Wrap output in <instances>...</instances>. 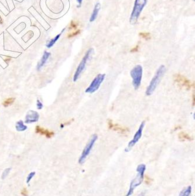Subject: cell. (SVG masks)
Wrapping results in <instances>:
<instances>
[{
  "instance_id": "7402d4cb",
  "label": "cell",
  "mask_w": 195,
  "mask_h": 196,
  "mask_svg": "<svg viewBox=\"0 0 195 196\" xmlns=\"http://www.w3.org/2000/svg\"><path fill=\"white\" fill-rule=\"evenodd\" d=\"M35 174H36L35 171H32L29 174L27 178V184H28L31 182V180L32 179V178L35 176Z\"/></svg>"
},
{
  "instance_id": "30bf717a",
  "label": "cell",
  "mask_w": 195,
  "mask_h": 196,
  "mask_svg": "<svg viewBox=\"0 0 195 196\" xmlns=\"http://www.w3.org/2000/svg\"><path fill=\"white\" fill-rule=\"evenodd\" d=\"M39 115L38 112L34 111H29L26 116V119L25 122L26 123L36 122L39 120Z\"/></svg>"
},
{
  "instance_id": "603a6c76",
  "label": "cell",
  "mask_w": 195,
  "mask_h": 196,
  "mask_svg": "<svg viewBox=\"0 0 195 196\" xmlns=\"http://www.w3.org/2000/svg\"><path fill=\"white\" fill-rule=\"evenodd\" d=\"M80 33V30H77V31L73 32H72V33L69 34V35H68V37H69V38L74 37V36H75L79 35Z\"/></svg>"
},
{
  "instance_id": "6da1fadb",
  "label": "cell",
  "mask_w": 195,
  "mask_h": 196,
  "mask_svg": "<svg viewBox=\"0 0 195 196\" xmlns=\"http://www.w3.org/2000/svg\"><path fill=\"white\" fill-rule=\"evenodd\" d=\"M145 170L146 166L144 164H141L138 166L137 168V171L138 173L137 176L131 181V183H130L129 188L126 196L131 195L135 188L138 186H139L140 184H141L144 179V176Z\"/></svg>"
},
{
  "instance_id": "ba28073f",
  "label": "cell",
  "mask_w": 195,
  "mask_h": 196,
  "mask_svg": "<svg viewBox=\"0 0 195 196\" xmlns=\"http://www.w3.org/2000/svg\"><path fill=\"white\" fill-rule=\"evenodd\" d=\"M144 126H145V122L144 121L140 124L138 130L134 136L133 139L129 142L128 146L125 149V150L126 152L129 151L130 150H131L137 144V143L139 141V140L141 139L142 135V131H143Z\"/></svg>"
},
{
  "instance_id": "44dd1931",
  "label": "cell",
  "mask_w": 195,
  "mask_h": 196,
  "mask_svg": "<svg viewBox=\"0 0 195 196\" xmlns=\"http://www.w3.org/2000/svg\"><path fill=\"white\" fill-rule=\"evenodd\" d=\"M11 170V168H5L4 170V171L3 172V174H2V176H1L2 179H5L8 176V175H9V173H10Z\"/></svg>"
},
{
  "instance_id": "d6986e66",
  "label": "cell",
  "mask_w": 195,
  "mask_h": 196,
  "mask_svg": "<svg viewBox=\"0 0 195 196\" xmlns=\"http://www.w3.org/2000/svg\"><path fill=\"white\" fill-rule=\"evenodd\" d=\"M139 35L145 40H149L151 39V34L149 32H140Z\"/></svg>"
},
{
  "instance_id": "277c9868",
  "label": "cell",
  "mask_w": 195,
  "mask_h": 196,
  "mask_svg": "<svg viewBox=\"0 0 195 196\" xmlns=\"http://www.w3.org/2000/svg\"><path fill=\"white\" fill-rule=\"evenodd\" d=\"M94 52V50L93 48H90L87 52L86 53L85 55L84 56V57L83 58L81 61L80 62V63H79V66L75 73L74 76H73V81L76 82L77 79L79 78V76H80L81 74L82 73V72L83 71V70L85 68L86 65L88 63V61L90 59V58L92 57V54Z\"/></svg>"
},
{
  "instance_id": "ac0fdd59",
  "label": "cell",
  "mask_w": 195,
  "mask_h": 196,
  "mask_svg": "<svg viewBox=\"0 0 195 196\" xmlns=\"http://www.w3.org/2000/svg\"><path fill=\"white\" fill-rule=\"evenodd\" d=\"M179 139L182 141L191 140H192L191 137L188 134H187L186 133L183 132H181L179 134Z\"/></svg>"
},
{
  "instance_id": "cb8c5ba5",
  "label": "cell",
  "mask_w": 195,
  "mask_h": 196,
  "mask_svg": "<svg viewBox=\"0 0 195 196\" xmlns=\"http://www.w3.org/2000/svg\"><path fill=\"white\" fill-rule=\"evenodd\" d=\"M78 26V24L76 23V22H75L72 21L70 23V28L71 29H76Z\"/></svg>"
},
{
  "instance_id": "f1b7e54d",
  "label": "cell",
  "mask_w": 195,
  "mask_h": 196,
  "mask_svg": "<svg viewBox=\"0 0 195 196\" xmlns=\"http://www.w3.org/2000/svg\"><path fill=\"white\" fill-rule=\"evenodd\" d=\"M144 195H145L144 193H141L138 195V196H144Z\"/></svg>"
},
{
  "instance_id": "7c38bea8",
  "label": "cell",
  "mask_w": 195,
  "mask_h": 196,
  "mask_svg": "<svg viewBox=\"0 0 195 196\" xmlns=\"http://www.w3.org/2000/svg\"><path fill=\"white\" fill-rule=\"evenodd\" d=\"M108 127L110 129H112L113 130H115V131L120 132L121 133H125L127 132H128V129L126 127H122L118 124H114L113 123V122L112 121H109L108 122Z\"/></svg>"
},
{
  "instance_id": "ffe728a7",
  "label": "cell",
  "mask_w": 195,
  "mask_h": 196,
  "mask_svg": "<svg viewBox=\"0 0 195 196\" xmlns=\"http://www.w3.org/2000/svg\"><path fill=\"white\" fill-rule=\"evenodd\" d=\"M15 100V99L14 98H8L7 99H6L5 101H4L3 102V106L4 107H7L9 105H11Z\"/></svg>"
},
{
  "instance_id": "9c48e42d",
  "label": "cell",
  "mask_w": 195,
  "mask_h": 196,
  "mask_svg": "<svg viewBox=\"0 0 195 196\" xmlns=\"http://www.w3.org/2000/svg\"><path fill=\"white\" fill-rule=\"evenodd\" d=\"M175 80L179 86L186 89H190L192 86L190 81L181 74H176L175 75Z\"/></svg>"
},
{
  "instance_id": "3957f363",
  "label": "cell",
  "mask_w": 195,
  "mask_h": 196,
  "mask_svg": "<svg viewBox=\"0 0 195 196\" xmlns=\"http://www.w3.org/2000/svg\"><path fill=\"white\" fill-rule=\"evenodd\" d=\"M165 71V67L164 66V65H161V67L158 69L155 76L153 78V79L151 80L149 86L147 87V89L146 91V95L147 96H150L153 94L155 89L157 88V87L162 78L164 72Z\"/></svg>"
},
{
  "instance_id": "4316f807",
  "label": "cell",
  "mask_w": 195,
  "mask_h": 196,
  "mask_svg": "<svg viewBox=\"0 0 195 196\" xmlns=\"http://www.w3.org/2000/svg\"><path fill=\"white\" fill-rule=\"evenodd\" d=\"M138 50H139V47H138V45H137V46H135L134 48H133V49L131 50V52H138Z\"/></svg>"
},
{
  "instance_id": "8fae6325",
  "label": "cell",
  "mask_w": 195,
  "mask_h": 196,
  "mask_svg": "<svg viewBox=\"0 0 195 196\" xmlns=\"http://www.w3.org/2000/svg\"><path fill=\"white\" fill-rule=\"evenodd\" d=\"M36 133H39L41 135H45L48 138H51L54 135L53 132H51L48 130L45 129L44 128H42L39 126H37L35 129Z\"/></svg>"
},
{
  "instance_id": "9a60e30c",
  "label": "cell",
  "mask_w": 195,
  "mask_h": 196,
  "mask_svg": "<svg viewBox=\"0 0 195 196\" xmlns=\"http://www.w3.org/2000/svg\"><path fill=\"white\" fill-rule=\"evenodd\" d=\"M16 129L18 132H23L27 129V127L24 124L23 120H19L16 123Z\"/></svg>"
},
{
  "instance_id": "4fadbf2b",
  "label": "cell",
  "mask_w": 195,
  "mask_h": 196,
  "mask_svg": "<svg viewBox=\"0 0 195 196\" xmlns=\"http://www.w3.org/2000/svg\"><path fill=\"white\" fill-rule=\"evenodd\" d=\"M101 8V5H100V3H97L94 6V10H93V11L92 14V15L90 18V23H92V22L94 21L97 16H98V14H99V12L100 11V10Z\"/></svg>"
},
{
  "instance_id": "52a82bcc",
  "label": "cell",
  "mask_w": 195,
  "mask_h": 196,
  "mask_svg": "<svg viewBox=\"0 0 195 196\" xmlns=\"http://www.w3.org/2000/svg\"><path fill=\"white\" fill-rule=\"evenodd\" d=\"M105 77V74H99L97 76H96L93 80L90 86L86 89V93L93 94L96 92L100 88L102 82L104 81Z\"/></svg>"
},
{
  "instance_id": "484cf974",
  "label": "cell",
  "mask_w": 195,
  "mask_h": 196,
  "mask_svg": "<svg viewBox=\"0 0 195 196\" xmlns=\"http://www.w3.org/2000/svg\"><path fill=\"white\" fill-rule=\"evenodd\" d=\"M21 194L23 195L24 196H27L28 195V191L26 188H24L21 191Z\"/></svg>"
},
{
  "instance_id": "d4e9b609",
  "label": "cell",
  "mask_w": 195,
  "mask_h": 196,
  "mask_svg": "<svg viewBox=\"0 0 195 196\" xmlns=\"http://www.w3.org/2000/svg\"><path fill=\"white\" fill-rule=\"evenodd\" d=\"M37 107H38V109H41L43 107V105L39 99L37 100Z\"/></svg>"
},
{
  "instance_id": "5b68a950",
  "label": "cell",
  "mask_w": 195,
  "mask_h": 196,
  "mask_svg": "<svg viewBox=\"0 0 195 196\" xmlns=\"http://www.w3.org/2000/svg\"><path fill=\"white\" fill-rule=\"evenodd\" d=\"M142 72V67L140 65L135 66L130 72V75L133 79V85L135 89H138L141 85Z\"/></svg>"
},
{
  "instance_id": "83f0119b",
  "label": "cell",
  "mask_w": 195,
  "mask_h": 196,
  "mask_svg": "<svg viewBox=\"0 0 195 196\" xmlns=\"http://www.w3.org/2000/svg\"><path fill=\"white\" fill-rule=\"evenodd\" d=\"M82 1H83V0H77V2L78 3V6H77V8H80L81 7Z\"/></svg>"
},
{
  "instance_id": "f546056e",
  "label": "cell",
  "mask_w": 195,
  "mask_h": 196,
  "mask_svg": "<svg viewBox=\"0 0 195 196\" xmlns=\"http://www.w3.org/2000/svg\"><path fill=\"white\" fill-rule=\"evenodd\" d=\"M193 1H194V0H193Z\"/></svg>"
},
{
  "instance_id": "8992f818",
  "label": "cell",
  "mask_w": 195,
  "mask_h": 196,
  "mask_svg": "<svg viewBox=\"0 0 195 196\" xmlns=\"http://www.w3.org/2000/svg\"><path fill=\"white\" fill-rule=\"evenodd\" d=\"M97 138H98V137H97V135L96 134H94L92 136L89 142H88V144H87L86 146L84 149V150L82 152V153H81V155L79 158V163L80 164H83L84 162H85L86 158L88 157V156L90 155V152L92 151V149H93L96 140H97Z\"/></svg>"
},
{
  "instance_id": "5bb4252c",
  "label": "cell",
  "mask_w": 195,
  "mask_h": 196,
  "mask_svg": "<svg viewBox=\"0 0 195 196\" xmlns=\"http://www.w3.org/2000/svg\"><path fill=\"white\" fill-rule=\"evenodd\" d=\"M50 55H51V54L49 52H46V51L44 52L41 60L40 61V62L38 64V66H37V69L38 70H40L43 67V65H45L47 61L49 58Z\"/></svg>"
},
{
  "instance_id": "2e32d148",
  "label": "cell",
  "mask_w": 195,
  "mask_h": 196,
  "mask_svg": "<svg viewBox=\"0 0 195 196\" xmlns=\"http://www.w3.org/2000/svg\"><path fill=\"white\" fill-rule=\"evenodd\" d=\"M64 30H65V28H64L59 34L57 35L54 38H53L52 39H51V40L49 41V43H48V44L47 45V47L48 48H51L52 47H53V45L55 44V43H56V42L59 39V38H60V35L62 34V33L63 32V31H64Z\"/></svg>"
},
{
  "instance_id": "e0dca14e",
  "label": "cell",
  "mask_w": 195,
  "mask_h": 196,
  "mask_svg": "<svg viewBox=\"0 0 195 196\" xmlns=\"http://www.w3.org/2000/svg\"><path fill=\"white\" fill-rule=\"evenodd\" d=\"M192 192V187L189 186L184 188L179 194V196H190Z\"/></svg>"
},
{
  "instance_id": "7a4b0ae2",
  "label": "cell",
  "mask_w": 195,
  "mask_h": 196,
  "mask_svg": "<svg viewBox=\"0 0 195 196\" xmlns=\"http://www.w3.org/2000/svg\"><path fill=\"white\" fill-rule=\"evenodd\" d=\"M147 3V0H135L133 11L129 18V23L131 24H135L138 19Z\"/></svg>"
}]
</instances>
